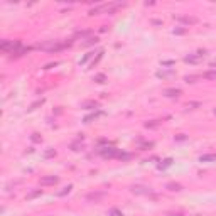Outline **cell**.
<instances>
[{
    "label": "cell",
    "instance_id": "5bb4252c",
    "mask_svg": "<svg viewBox=\"0 0 216 216\" xmlns=\"http://www.w3.org/2000/svg\"><path fill=\"white\" fill-rule=\"evenodd\" d=\"M93 79H95L96 83H105V81H107V76H105V74H96Z\"/></svg>",
    "mask_w": 216,
    "mask_h": 216
},
{
    "label": "cell",
    "instance_id": "2e32d148",
    "mask_svg": "<svg viewBox=\"0 0 216 216\" xmlns=\"http://www.w3.org/2000/svg\"><path fill=\"white\" fill-rule=\"evenodd\" d=\"M83 107H85V108H96V107H98V103H96V101H88V103H85Z\"/></svg>",
    "mask_w": 216,
    "mask_h": 216
},
{
    "label": "cell",
    "instance_id": "6da1fadb",
    "mask_svg": "<svg viewBox=\"0 0 216 216\" xmlns=\"http://www.w3.org/2000/svg\"><path fill=\"white\" fill-rule=\"evenodd\" d=\"M71 42H61V41H47L44 44H39L37 47L42 51H49V52H54V51H61L64 49L66 46H69Z\"/></svg>",
    "mask_w": 216,
    "mask_h": 216
},
{
    "label": "cell",
    "instance_id": "8fae6325",
    "mask_svg": "<svg viewBox=\"0 0 216 216\" xmlns=\"http://www.w3.org/2000/svg\"><path fill=\"white\" fill-rule=\"evenodd\" d=\"M100 115H103V111H95V113H91V115H88V117L85 118V122H86V123H89L91 120H95V118L100 117Z\"/></svg>",
    "mask_w": 216,
    "mask_h": 216
},
{
    "label": "cell",
    "instance_id": "ba28073f",
    "mask_svg": "<svg viewBox=\"0 0 216 216\" xmlns=\"http://www.w3.org/2000/svg\"><path fill=\"white\" fill-rule=\"evenodd\" d=\"M199 160H201V162H216V154H206V155H201Z\"/></svg>",
    "mask_w": 216,
    "mask_h": 216
},
{
    "label": "cell",
    "instance_id": "ffe728a7",
    "mask_svg": "<svg viewBox=\"0 0 216 216\" xmlns=\"http://www.w3.org/2000/svg\"><path fill=\"white\" fill-rule=\"evenodd\" d=\"M110 215H111V216H123L120 211H118V209H111V211H110Z\"/></svg>",
    "mask_w": 216,
    "mask_h": 216
},
{
    "label": "cell",
    "instance_id": "ac0fdd59",
    "mask_svg": "<svg viewBox=\"0 0 216 216\" xmlns=\"http://www.w3.org/2000/svg\"><path fill=\"white\" fill-rule=\"evenodd\" d=\"M181 20H182V22H187V24H194V22H196V19H189V17H181Z\"/></svg>",
    "mask_w": 216,
    "mask_h": 216
},
{
    "label": "cell",
    "instance_id": "7402d4cb",
    "mask_svg": "<svg viewBox=\"0 0 216 216\" xmlns=\"http://www.w3.org/2000/svg\"><path fill=\"white\" fill-rule=\"evenodd\" d=\"M96 42H98V39H96V37H91V39L86 41V44H96Z\"/></svg>",
    "mask_w": 216,
    "mask_h": 216
},
{
    "label": "cell",
    "instance_id": "277c9868",
    "mask_svg": "<svg viewBox=\"0 0 216 216\" xmlns=\"http://www.w3.org/2000/svg\"><path fill=\"white\" fill-rule=\"evenodd\" d=\"M203 56H204V51H199L197 54H189V56H186L184 61H186V63H199V61L203 59Z\"/></svg>",
    "mask_w": 216,
    "mask_h": 216
},
{
    "label": "cell",
    "instance_id": "e0dca14e",
    "mask_svg": "<svg viewBox=\"0 0 216 216\" xmlns=\"http://www.w3.org/2000/svg\"><path fill=\"white\" fill-rule=\"evenodd\" d=\"M54 155H56V150H54V149L46 150V154H44V157H54Z\"/></svg>",
    "mask_w": 216,
    "mask_h": 216
},
{
    "label": "cell",
    "instance_id": "d6986e66",
    "mask_svg": "<svg viewBox=\"0 0 216 216\" xmlns=\"http://www.w3.org/2000/svg\"><path fill=\"white\" fill-rule=\"evenodd\" d=\"M42 101H44V100H39V101H36L34 105H30V108H29V110H36V107H39V105H42Z\"/></svg>",
    "mask_w": 216,
    "mask_h": 216
},
{
    "label": "cell",
    "instance_id": "52a82bcc",
    "mask_svg": "<svg viewBox=\"0 0 216 216\" xmlns=\"http://www.w3.org/2000/svg\"><path fill=\"white\" fill-rule=\"evenodd\" d=\"M132 193H135V194H147V193H150V189L149 187H142V186H133L132 187Z\"/></svg>",
    "mask_w": 216,
    "mask_h": 216
},
{
    "label": "cell",
    "instance_id": "5b68a950",
    "mask_svg": "<svg viewBox=\"0 0 216 216\" xmlns=\"http://www.w3.org/2000/svg\"><path fill=\"white\" fill-rule=\"evenodd\" d=\"M58 177L56 176H47V177H42L41 179V186H54V184H58Z\"/></svg>",
    "mask_w": 216,
    "mask_h": 216
},
{
    "label": "cell",
    "instance_id": "d4e9b609",
    "mask_svg": "<svg viewBox=\"0 0 216 216\" xmlns=\"http://www.w3.org/2000/svg\"><path fill=\"white\" fill-rule=\"evenodd\" d=\"M215 115H216V110H215Z\"/></svg>",
    "mask_w": 216,
    "mask_h": 216
},
{
    "label": "cell",
    "instance_id": "9c48e42d",
    "mask_svg": "<svg viewBox=\"0 0 216 216\" xmlns=\"http://www.w3.org/2000/svg\"><path fill=\"white\" fill-rule=\"evenodd\" d=\"M101 197H105V193H91V194H88L89 201H100Z\"/></svg>",
    "mask_w": 216,
    "mask_h": 216
},
{
    "label": "cell",
    "instance_id": "7c38bea8",
    "mask_svg": "<svg viewBox=\"0 0 216 216\" xmlns=\"http://www.w3.org/2000/svg\"><path fill=\"white\" fill-rule=\"evenodd\" d=\"M203 78H206V79H216V71H206V73H203Z\"/></svg>",
    "mask_w": 216,
    "mask_h": 216
},
{
    "label": "cell",
    "instance_id": "44dd1931",
    "mask_svg": "<svg viewBox=\"0 0 216 216\" xmlns=\"http://www.w3.org/2000/svg\"><path fill=\"white\" fill-rule=\"evenodd\" d=\"M32 142H41L39 133H32Z\"/></svg>",
    "mask_w": 216,
    "mask_h": 216
},
{
    "label": "cell",
    "instance_id": "7a4b0ae2",
    "mask_svg": "<svg viewBox=\"0 0 216 216\" xmlns=\"http://www.w3.org/2000/svg\"><path fill=\"white\" fill-rule=\"evenodd\" d=\"M19 42L20 41H15V42H14V41H3V42L0 44V49L3 51V52H10V54H12V52L15 51V47L19 46Z\"/></svg>",
    "mask_w": 216,
    "mask_h": 216
},
{
    "label": "cell",
    "instance_id": "30bf717a",
    "mask_svg": "<svg viewBox=\"0 0 216 216\" xmlns=\"http://www.w3.org/2000/svg\"><path fill=\"white\" fill-rule=\"evenodd\" d=\"M167 189H169V191H181L182 186L177 184V182H169V184H167Z\"/></svg>",
    "mask_w": 216,
    "mask_h": 216
},
{
    "label": "cell",
    "instance_id": "9a60e30c",
    "mask_svg": "<svg viewBox=\"0 0 216 216\" xmlns=\"http://www.w3.org/2000/svg\"><path fill=\"white\" fill-rule=\"evenodd\" d=\"M71 189H73V186H68V187H64L63 191H59V193H58V196H64V194H68V193H69V191H71Z\"/></svg>",
    "mask_w": 216,
    "mask_h": 216
},
{
    "label": "cell",
    "instance_id": "cb8c5ba5",
    "mask_svg": "<svg viewBox=\"0 0 216 216\" xmlns=\"http://www.w3.org/2000/svg\"><path fill=\"white\" fill-rule=\"evenodd\" d=\"M213 66H215V68H216V61H215V63H213Z\"/></svg>",
    "mask_w": 216,
    "mask_h": 216
},
{
    "label": "cell",
    "instance_id": "603a6c76",
    "mask_svg": "<svg viewBox=\"0 0 216 216\" xmlns=\"http://www.w3.org/2000/svg\"><path fill=\"white\" fill-rule=\"evenodd\" d=\"M186 81L187 83H194V81H196V76H186Z\"/></svg>",
    "mask_w": 216,
    "mask_h": 216
},
{
    "label": "cell",
    "instance_id": "3957f363",
    "mask_svg": "<svg viewBox=\"0 0 216 216\" xmlns=\"http://www.w3.org/2000/svg\"><path fill=\"white\" fill-rule=\"evenodd\" d=\"M100 154L103 155V157H118L120 155V152H118L115 147H105L100 150Z\"/></svg>",
    "mask_w": 216,
    "mask_h": 216
},
{
    "label": "cell",
    "instance_id": "8992f818",
    "mask_svg": "<svg viewBox=\"0 0 216 216\" xmlns=\"http://www.w3.org/2000/svg\"><path fill=\"white\" fill-rule=\"evenodd\" d=\"M164 95L169 96V98H177V96L181 95V89H179V88H169V89L164 91Z\"/></svg>",
    "mask_w": 216,
    "mask_h": 216
},
{
    "label": "cell",
    "instance_id": "4fadbf2b",
    "mask_svg": "<svg viewBox=\"0 0 216 216\" xmlns=\"http://www.w3.org/2000/svg\"><path fill=\"white\" fill-rule=\"evenodd\" d=\"M169 166H172V159H166L162 164H159V169H166V167H169Z\"/></svg>",
    "mask_w": 216,
    "mask_h": 216
}]
</instances>
